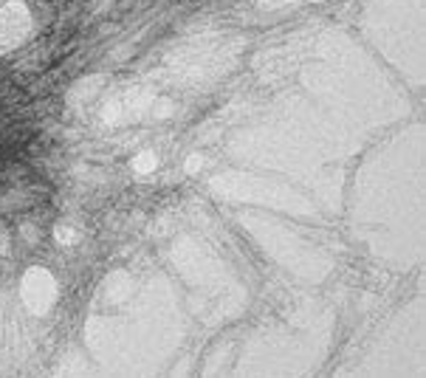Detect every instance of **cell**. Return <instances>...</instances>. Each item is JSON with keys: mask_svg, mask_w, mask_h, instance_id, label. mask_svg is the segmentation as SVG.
<instances>
[{"mask_svg": "<svg viewBox=\"0 0 426 378\" xmlns=\"http://www.w3.org/2000/svg\"><path fill=\"white\" fill-rule=\"evenodd\" d=\"M133 166H136V173H141V175H147V173H153V166H155V158L150 153H144V155H139V158L133 161Z\"/></svg>", "mask_w": 426, "mask_h": 378, "instance_id": "cell-2", "label": "cell"}, {"mask_svg": "<svg viewBox=\"0 0 426 378\" xmlns=\"http://www.w3.org/2000/svg\"><path fill=\"white\" fill-rule=\"evenodd\" d=\"M57 237H60V243H73V232H68V229H62V226H60V229H57Z\"/></svg>", "mask_w": 426, "mask_h": 378, "instance_id": "cell-3", "label": "cell"}, {"mask_svg": "<svg viewBox=\"0 0 426 378\" xmlns=\"http://www.w3.org/2000/svg\"><path fill=\"white\" fill-rule=\"evenodd\" d=\"M57 297V288H54V279L48 277L46 271H31L26 279H23V299L28 302L34 313L48 311V305Z\"/></svg>", "mask_w": 426, "mask_h": 378, "instance_id": "cell-1", "label": "cell"}]
</instances>
